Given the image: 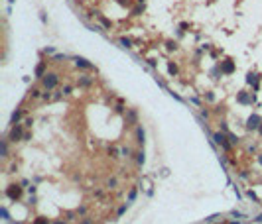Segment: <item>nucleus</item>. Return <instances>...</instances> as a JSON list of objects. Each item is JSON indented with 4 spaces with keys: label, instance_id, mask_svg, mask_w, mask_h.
<instances>
[{
    "label": "nucleus",
    "instance_id": "nucleus-1",
    "mask_svg": "<svg viewBox=\"0 0 262 224\" xmlns=\"http://www.w3.org/2000/svg\"><path fill=\"white\" fill-rule=\"evenodd\" d=\"M57 75L55 73H49V75H46V77H43V87L46 88H53L55 85H57Z\"/></svg>",
    "mask_w": 262,
    "mask_h": 224
},
{
    "label": "nucleus",
    "instance_id": "nucleus-2",
    "mask_svg": "<svg viewBox=\"0 0 262 224\" xmlns=\"http://www.w3.org/2000/svg\"><path fill=\"white\" fill-rule=\"evenodd\" d=\"M6 195H8L10 199L16 200V199H20V195H22V189H20L18 185H10L8 189H6Z\"/></svg>",
    "mask_w": 262,
    "mask_h": 224
},
{
    "label": "nucleus",
    "instance_id": "nucleus-3",
    "mask_svg": "<svg viewBox=\"0 0 262 224\" xmlns=\"http://www.w3.org/2000/svg\"><path fill=\"white\" fill-rule=\"evenodd\" d=\"M233 71H235V63L231 61V59H227V61H221V73L231 75Z\"/></svg>",
    "mask_w": 262,
    "mask_h": 224
},
{
    "label": "nucleus",
    "instance_id": "nucleus-4",
    "mask_svg": "<svg viewBox=\"0 0 262 224\" xmlns=\"http://www.w3.org/2000/svg\"><path fill=\"white\" fill-rule=\"evenodd\" d=\"M260 116H256V114H252L250 118H248V124H246V128L248 130H256V128H260Z\"/></svg>",
    "mask_w": 262,
    "mask_h": 224
},
{
    "label": "nucleus",
    "instance_id": "nucleus-5",
    "mask_svg": "<svg viewBox=\"0 0 262 224\" xmlns=\"http://www.w3.org/2000/svg\"><path fill=\"white\" fill-rule=\"evenodd\" d=\"M215 141H217V144H219L223 149H231V144L227 141V136H225V134H215Z\"/></svg>",
    "mask_w": 262,
    "mask_h": 224
},
{
    "label": "nucleus",
    "instance_id": "nucleus-6",
    "mask_svg": "<svg viewBox=\"0 0 262 224\" xmlns=\"http://www.w3.org/2000/svg\"><path fill=\"white\" fill-rule=\"evenodd\" d=\"M20 138H22V128L14 124V128H12V132H10V140H12V141H18Z\"/></svg>",
    "mask_w": 262,
    "mask_h": 224
},
{
    "label": "nucleus",
    "instance_id": "nucleus-7",
    "mask_svg": "<svg viewBox=\"0 0 262 224\" xmlns=\"http://www.w3.org/2000/svg\"><path fill=\"white\" fill-rule=\"evenodd\" d=\"M238 102H242V104H252V102H254V96L246 94V93H241V94H238Z\"/></svg>",
    "mask_w": 262,
    "mask_h": 224
},
{
    "label": "nucleus",
    "instance_id": "nucleus-8",
    "mask_svg": "<svg viewBox=\"0 0 262 224\" xmlns=\"http://www.w3.org/2000/svg\"><path fill=\"white\" fill-rule=\"evenodd\" d=\"M75 63H77V67H85V69H91V63H89L87 59H83V57H75Z\"/></svg>",
    "mask_w": 262,
    "mask_h": 224
},
{
    "label": "nucleus",
    "instance_id": "nucleus-9",
    "mask_svg": "<svg viewBox=\"0 0 262 224\" xmlns=\"http://www.w3.org/2000/svg\"><path fill=\"white\" fill-rule=\"evenodd\" d=\"M258 75H254V73H248V77H246V83H250V85H256L258 83Z\"/></svg>",
    "mask_w": 262,
    "mask_h": 224
},
{
    "label": "nucleus",
    "instance_id": "nucleus-10",
    "mask_svg": "<svg viewBox=\"0 0 262 224\" xmlns=\"http://www.w3.org/2000/svg\"><path fill=\"white\" fill-rule=\"evenodd\" d=\"M43 69H46V65H37V69H36V77H42V75H43Z\"/></svg>",
    "mask_w": 262,
    "mask_h": 224
},
{
    "label": "nucleus",
    "instance_id": "nucleus-11",
    "mask_svg": "<svg viewBox=\"0 0 262 224\" xmlns=\"http://www.w3.org/2000/svg\"><path fill=\"white\" fill-rule=\"evenodd\" d=\"M20 114H22L20 110H16V112L12 114V124H18V120H20Z\"/></svg>",
    "mask_w": 262,
    "mask_h": 224
},
{
    "label": "nucleus",
    "instance_id": "nucleus-12",
    "mask_svg": "<svg viewBox=\"0 0 262 224\" xmlns=\"http://www.w3.org/2000/svg\"><path fill=\"white\" fill-rule=\"evenodd\" d=\"M138 141H140V144H144V130H142V128H138Z\"/></svg>",
    "mask_w": 262,
    "mask_h": 224
},
{
    "label": "nucleus",
    "instance_id": "nucleus-13",
    "mask_svg": "<svg viewBox=\"0 0 262 224\" xmlns=\"http://www.w3.org/2000/svg\"><path fill=\"white\" fill-rule=\"evenodd\" d=\"M168 69H170V73H171V75H176V73H177V67H176L174 63H170V65H168Z\"/></svg>",
    "mask_w": 262,
    "mask_h": 224
},
{
    "label": "nucleus",
    "instance_id": "nucleus-14",
    "mask_svg": "<svg viewBox=\"0 0 262 224\" xmlns=\"http://www.w3.org/2000/svg\"><path fill=\"white\" fill-rule=\"evenodd\" d=\"M128 120L134 124V122H136V112H128Z\"/></svg>",
    "mask_w": 262,
    "mask_h": 224
},
{
    "label": "nucleus",
    "instance_id": "nucleus-15",
    "mask_svg": "<svg viewBox=\"0 0 262 224\" xmlns=\"http://www.w3.org/2000/svg\"><path fill=\"white\" fill-rule=\"evenodd\" d=\"M120 45L122 47H130V40H124V37H122V40H120Z\"/></svg>",
    "mask_w": 262,
    "mask_h": 224
},
{
    "label": "nucleus",
    "instance_id": "nucleus-16",
    "mask_svg": "<svg viewBox=\"0 0 262 224\" xmlns=\"http://www.w3.org/2000/svg\"><path fill=\"white\" fill-rule=\"evenodd\" d=\"M138 163H144V152L138 153Z\"/></svg>",
    "mask_w": 262,
    "mask_h": 224
},
{
    "label": "nucleus",
    "instance_id": "nucleus-17",
    "mask_svg": "<svg viewBox=\"0 0 262 224\" xmlns=\"http://www.w3.org/2000/svg\"><path fill=\"white\" fill-rule=\"evenodd\" d=\"M136 199V191H130V195H128V200H134Z\"/></svg>",
    "mask_w": 262,
    "mask_h": 224
},
{
    "label": "nucleus",
    "instance_id": "nucleus-18",
    "mask_svg": "<svg viewBox=\"0 0 262 224\" xmlns=\"http://www.w3.org/2000/svg\"><path fill=\"white\" fill-rule=\"evenodd\" d=\"M34 224H47V220H43V218H37Z\"/></svg>",
    "mask_w": 262,
    "mask_h": 224
},
{
    "label": "nucleus",
    "instance_id": "nucleus-19",
    "mask_svg": "<svg viewBox=\"0 0 262 224\" xmlns=\"http://www.w3.org/2000/svg\"><path fill=\"white\" fill-rule=\"evenodd\" d=\"M53 224H65V222H63V220H57V222H53Z\"/></svg>",
    "mask_w": 262,
    "mask_h": 224
},
{
    "label": "nucleus",
    "instance_id": "nucleus-20",
    "mask_svg": "<svg viewBox=\"0 0 262 224\" xmlns=\"http://www.w3.org/2000/svg\"><path fill=\"white\" fill-rule=\"evenodd\" d=\"M83 224H91V222H89V220H87V222H83Z\"/></svg>",
    "mask_w": 262,
    "mask_h": 224
},
{
    "label": "nucleus",
    "instance_id": "nucleus-21",
    "mask_svg": "<svg viewBox=\"0 0 262 224\" xmlns=\"http://www.w3.org/2000/svg\"><path fill=\"white\" fill-rule=\"evenodd\" d=\"M260 134H262V124H260Z\"/></svg>",
    "mask_w": 262,
    "mask_h": 224
},
{
    "label": "nucleus",
    "instance_id": "nucleus-22",
    "mask_svg": "<svg viewBox=\"0 0 262 224\" xmlns=\"http://www.w3.org/2000/svg\"><path fill=\"white\" fill-rule=\"evenodd\" d=\"M258 159H260V163H262V155H260V157H258Z\"/></svg>",
    "mask_w": 262,
    "mask_h": 224
},
{
    "label": "nucleus",
    "instance_id": "nucleus-23",
    "mask_svg": "<svg viewBox=\"0 0 262 224\" xmlns=\"http://www.w3.org/2000/svg\"><path fill=\"white\" fill-rule=\"evenodd\" d=\"M231 224H238V222H231Z\"/></svg>",
    "mask_w": 262,
    "mask_h": 224
}]
</instances>
